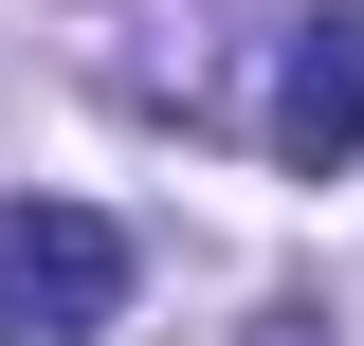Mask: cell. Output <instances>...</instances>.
I'll return each mask as SVG.
<instances>
[{
  "label": "cell",
  "mask_w": 364,
  "mask_h": 346,
  "mask_svg": "<svg viewBox=\"0 0 364 346\" xmlns=\"http://www.w3.org/2000/svg\"><path fill=\"white\" fill-rule=\"evenodd\" d=\"M109 310H128V219L0 201V346H109Z\"/></svg>",
  "instance_id": "cell-1"
},
{
  "label": "cell",
  "mask_w": 364,
  "mask_h": 346,
  "mask_svg": "<svg viewBox=\"0 0 364 346\" xmlns=\"http://www.w3.org/2000/svg\"><path fill=\"white\" fill-rule=\"evenodd\" d=\"M273 164L291 182H346L364 164V0H310V19H291V37H273Z\"/></svg>",
  "instance_id": "cell-2"
}]
</instances>
